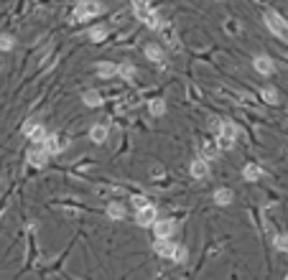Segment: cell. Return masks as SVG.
<instances>
[{
  "instance_id": "cell-8",
  "label": "cell",
  "mask_w": 288,
  "mask_h": 280,
  "mask_svg": "<svg viewBox=\"0 0 288 280\" xmlns=\"http://www.w3.org/2000/svg\"><path fill=\"white\" fill-rule=\"evenodd\" d=\"M26 161H28L33 168H44V166L49 163V155L44 153V148L38 145V148H31V150L26 153Z\"/></svg>"
},
{
  "instance_id": "cell-22",
  "label": "cell",
  "mask_w": 288,
  "mask_h": 280,
  "mask_svg": "<svg viewBox=\"0 0 288 280\" xmlns=\"http://www.w3.org/2000/svg\"><path fill=\"white\" fill-rule=\"evenodd\" d=\"M146 26H148L151 31H163V28H166V23H163V18H161L156 11H153V13L146 18Z\"/></svg>"
},
{
  "instance_id": "cell-21",
  "label": "cell",
  "mask_w": 288,
  "mask_h": 280,
  "mask_svg": "<svg viewBox=\"0 0 288 280\" xmlns=\"http://www.w3.org/2000/svg\"><path fill=\"white\" fill-rule=\"evenodd\" d=\"M148 112H151L153 117H161V115H166V100H161V97L151 100V102H148Z\"/></svg>"
},
{
  "instance_id": "cell-11",
  "label": "cell",
  "mask_w": 288,
  "mask_h": 280,
  "mask_svg": "<svg viewBox=\"0 0 288 280\" xmlns=\"http://www.w3.org/2000/svg\"><path fill=\"white\" fill-rule=\"evenodd\" d=\"M143 54H146V59L153 61V64H163V61H166V51H163L158 44H146Z\"/></svg>"
},
{
  "instance_id": "cell-10",
  "label": "cell",
  "mask_w": 288,
  "mask_h": 280,
  "mask_svg": "<svg viewBox=\"0 0 288 280\" xmlns=\"http://www.w3.org/2000/svg\"><path fill=\"white\" fill-rule=\"evenodd\" d=\"M135 222H138L140 227H153V224L158 222V212H156V207L151 204V207L140 209V212L135 214Z\"/></svg>"
},
{
  "instance_id": "cell-29",
  "label": "cell",
  "mask_w": 288,
  "mask_h": 280,
  "mask_svg": "<svg viewBox=\"0 0 288 280\" xmlns=\"http://www.w3.org/2000/svg\"><path fill=\"white\" fill-rule=\"evenodd\" d=\"M186 257H189V252H186V247H181V245H179V250H176V262H184Z\"/></svg>"
},
{
  "instance_id": "cell-2",
  "label": "cell",
  "mask_w": 288,
  "mask_h": 280,
  "mask_svg": "<svg viewBox=\"0 0 288 280\" xmlns=\"http://www.w3.org/2000/svg\"><path fill=\"white\" fill-rule=\"evenodd\" d=\"M105 8L100 6V3H95V0H82V3H77L74 6V21L77 23H82V21H90V18H95V16H100Z\"/></svg>"
},
{
  "instance_id": "cell-28",
  "label": "cell",
  "mask_w": 288,
  "mask_h": 280,
  "mask_svg": "<svg viewBox=\"0 0 288 280\" xmlns=\"http://www.w3.org/2000/svg\"><path fill=\"white\" fill-rule=\"evenodd\" d=\"M130 202H133V207H135L138 212H140V209H146V207H151V202H148L146 196H133Z\"/></svg>"
},
{
  "instance_id": "cell-13",
  "label": "cell",
  "mask_w": 288,
  "mask_h": 280,
  "mask_svg": "<svg viewBox=\"0 0 288 280\" xmlns=\"http://www.w3.org/2000/svg\"><path fill=\"white\" fill-rule=\"evenodd\" d=\"M107 135H110V130H107L105 123H97V125H92V130H90V140H92L95 145H102V143L107 140Z\"/></svg>"
},
{
  "instance_id": "cell-3",
  "label": "cell",
  "mask_w": 288,
  "mask_h": 280,
  "mask_svg": "<svg viewBox=\"0 0 288 280\" xmlns=\"http://www.w3.org/2000/svg\"><path fill=\"white\" fill-rule=\"evenodd\" d=\"M263 23L268 26V31H270L273 36H278V38H283V41H288V21H283L278 13L268 11V13L263 16Z\"/></svg>"
},
{
  "instance_id": "cell-25",
  "label": "cell",
  "mask_w": 288,
  "mask_h": 280,
  "mask_svg": "<svg viewBox=\"0 0 288 280\" xmlns=\"http://www.w3.org/2000/svg\"><path fill=\"white\" fill-rule=\"evenodd\" d=\"M273 247H275L278 252H288V234H283V232L275 234V237H273Z\"/></svg>"
},
{
  "instance_id": "cell-19",
  "label": "cell",
  "mask_w": 288,
  "mask_h": 280,
  "mask_svg": "<svg viewBox=\"0 0 288 280\" xmlns=\"http://www.w3.org/2000/svg\"><path fill=\"white\" fill-rule=\"evenodd\" d=\"M217 155H220V148H217V143H209V140H207V143L201 145V155H199L201 161H207V163H209L212 158H217Z\"/></svg>"
},
{
  "instance_id": "cell-9",
  "label": "cell",
  "mask_w": 288,
  "mask_h": 280,
  "mask_svg": "<svg viewBox=\"0 0 288 280\" xmlns=\"http://www.w3.org/2000/svg\"><path fill=\"white\" fill-rule=\"evenodd\" d=\"M253 66H255V71H258V74H263V76H270V74L275 71L273 59H270V56H265V54H258V56L253 59Z\"/></svg>"
},
{
  "instance_id": "cell-4",
  "label": "cell",
  "mask_w": 288,
  "mask_h": 280,
  "mask_svg": "<svg viewBox=\"0 0 288 280\" xmlns=\"http://www.w3.org/2000/svg\"><path fill=\"white\" fill-rule=\"evenodd\" d=\"M23 135H26L31 143H41V145H44V140L49 138L44 123H36V120H26V123H23Z\"/></svg>"
},
{
  "instance_id": "cell-17",
  "label": "cell",
  "mask_w": 288,
  "mask_h": 280,
  "mask_svg": "<svg viewBox=\"0 0 288 280\" xmlns=\"http://www.w3.org/2000/svg\"><path fill=\"white\" fill-rule=\"evenodd\" d=\"M235 202V194H232V189H217L214 191V204H220V207H227V204H232Z\"/></svg>"
},
{
  "instance_id": "cell-20",
  "label": "cell",
  "mask_w": 288,
  "mask_h": 280,
  "mask_svg": "<svg viewBox=\"0 0 288 280\" xmlns=\"http://www.w3.org/2000/svg\"><path fill=\"white\" fill-rule=\"evenodd\" d=\"M82 100H85V105L87 107H100L105 100H102V95L97 92V89H87L85 95H82Z\"/></svg>"
},
{
  "instance_id": "cell-7",
  "label": "cell",
  "mask_w": 288,
  "mask_h": 280,
  "mask_svg": "<svg viewBox=\"0 0 288 280\" xmlns=\"http://www.w3.org/2000/svg\"><path fill=\"white\" fill-rule=\"evenodd\" d=\"M153 250H156V255H158V257L176 260V250H179V245H176V242H171V239H163V242H158V239H156Z\"/></svg>"
},
{
  "instance_id": "cell-6",
  "label": "cell",
  "mask_w": 288,
  "mask_h": 280,
  "mask_svg": "<svg viewBox=\"0 0 288 280\" xmlns=\"http://www.w3.org/2000/svg\"><path fill=\"white\" fill-rule=\"evenodd\" d=\"M66 140H61L59 135H49L46 140H44V145H41V148H44V153L51 158V155H59V153H64L66 150Z\"/></svg>"
},
{
  "instance_id": "cell-24",
  "label": "cell",
  "mask_w": 288,
  "mask_h": 280,
  "mask_svg": "<svg viewBox=\"0 0 288 280\" xmlns=\"http://www.w3.org/2000/svg\"><path fill=\"white\" fill-rule=\"evenodd\" d=\"M133 13L138 16V21H143V23H146V18L153 13V8H151L148 3H133Z\"/></svg>"
},
{
  "instance_id": "cell-18",
  "label": "cell",
  "mask_w": 288,
  "mask_h": 280,
  "mask_svg": "<svg viewBox=\"0 0 288 280\" xmlns=\"http://www.w3.org/2000/svg\"><path fill=\"white\" fill-rule=\"evenodd\" d=\"M117 76H120V79H125V82H133V79H135V66H133L130 61L117 64Z\"/></svg>"
},
{
  "instance_id": "cell-16",
  "label": "cell",
  "mask_w": 288,
  "mask_h": 280,
  "mask_svg": "<svg viewBox=\"0 0 288 280\" xmlns=\"http://www.w3.org/2000/svg\"><path fill=\"white\" fill-rule=\"evenodd\" d=\"M105 214L112 219V222H120V219H125V207L122 204H117V202H112V204H107V209H105Z\"/></svg>"
},
{
  "instance_id": "cell-15",
  "label": "cell",
  "mask_w": 288,
  "mask_h": 280,
  "mask_svg": "<svg viewBox=\"0 0 288 280\" xmlns=\"http://www.w3.org/2000/svg\"><path fill=\"white\" fill-rule=\"evenodd\" d=\"M97 76H100V79H112V76H117V64H112V61H100V64H97Z\"/></svg>"
},
{
  "instance_id": "cell-27",
  "label": "cell",
  "mask_w": 288,
  "mask_h": 280,
  "mask_svg": "<svg viewBox=\"0 0 288 280\" xmlns=\"http://www.w3.org/2000/svg\"><path fill=\"white\" fill-rule=\"evenodd\" d=\"M13 46H16V38L13 36H8V33L0 36V51H11Z\"/></svg>"
},
{
  "instance_id": "cell-1",
  "label": "cell",
  "mask_w": 288,
  "mask_h": 280,
  "mask_svg": "<svg viewBox=\"0 0 288 280\" xmlns=\"http://www.w3.org/2000/svg\"><path fill=\"white\" fill-rule=\"evenodd\" d=\"M217 133H220V138H217V148H220V150L232 148V143H235L237 135H240V130H237V125L232 123V120H222Z\"/></svg>"
},
{
  "instance_id": "cell-14",
  "label": "cell",
  "mask_w": 288,
  "mask_h": 280,
  "mask_svg": "<svg viewBox=\"0 0 288 280\" xmlns=\"http://www.w3.org/2000/svg\"><path fill=\"white\" fill-rule=\"evenodd\" d=\"M242 178L248 181V183H255V181L263 178V168H260L258 163H248V166L242 168Z\"/></svg>"
},
{
  "instance_id": "cell-23",
  "label": "cell",
  "mask_w": 288,
  "mask_h": 280,
  "mask_svg": "<svg viewBox=\"0 0 288 280\" xmlns=\"http://www.w3.org/2000/svg\"><path fill=\"white\" fill-rule=\"evenodd\" d=\"M90 41H95V44H102L105 38H107V28L105 26H95V28H90Z\"/></svg>"
},
{
  "instance_id": "cell-31",
  "label": "cell",
  "mask_w": 288,
  "mask_h": 280,
  "mask_svg": "<svg viewBox=\"0 0 288 280\" xmlns=\"http://www.w3.org/2000/svg\"><path fill=\"white\" fill-rule=\"evenodd\" d=\"M0 219H3V214H0Z\"/></svg>"
},
{
  "instance_id": "cell-26",
  "label": "cell",
  "mask_w": 288,
  "mask_h": 280,
  "mask_svg": "<svg viewBox=\"0 0 288 280\" xmlns=\"http://www.w3.org/2000/svg\"><path fill=\"white\" fill-rule=\"evenodd\" d=\"M260 97H263L268 105H278V92H275V87H263V89H260Z\"/></svg>"
},
{
  "instance_id": "cell-5",
  "label": "cell",
  "mask_w": 288,
  "mask_h": 280,
  "mask_svg": "<svg viewBox=\"0 0 288 280\" xmlns=\"http://www.w3.org/2000/svg\"><path fill=\"white\" fill-rule=\"evenodd\" d=\"M174 229H176V222L174 219H158L153 224V232H156V239L163 242V239H171L174 237Z\"/></svg>"
},
{
  "instance_id": "cell-12",
  "label": "cell",
  "mask_w": 288,
  "mask_h": 280,
  "mask_svg": "<svg viewBox=\"0 0 288 280\" xmlns=\"http://www.w3.org/2000/svg\"><path fill=\"white\" fill-rule=\"evenodd\" d=\"M189 173H191V178H207L209 176V163L196 158V161H191V166H189Z\"/></svg>"
},
{
  "instance_id": "cell-30",
  "label": "cell",
  "mask_w": 288,
  "mask_h": 280,
  "mask_svg": "<svg viewBox=\"0 0 288 280\" xmlns=\"http://www.w3.org/2000/svg\"><path fill=\"white\" fill-rule=\"evenodd\" d=\"M0 69H3V61H0Z\"/></svg>"
}]
</instances>
